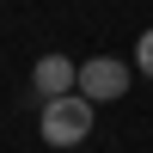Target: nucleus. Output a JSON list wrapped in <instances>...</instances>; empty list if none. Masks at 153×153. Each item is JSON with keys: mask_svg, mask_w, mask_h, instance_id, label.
Masks as SVG:
<instances>
[{"mask_svg": "<svg viewBox=\"0 0 153 153\" xmlns=\"http://www.w3.org/2000/svg\"><path fill=\"white\" fill-rule=\"evenodd\" d=\"M37 135L49 147H80L92 135V98L86 92H68V98H49L43 117H37Z\"/></svg>", "mask_w": 153, "mask_h": 153, "instance_id": "f257e3e1", "label": "nucleus"}, {"mask_svg": "<svg viewBox=\"0 0 153 153\" xmlns=\"http://www.w3.org/2000/svg\"><path fill=\"white\" fill-rule=\"evenodd\" d=\"M80 92L92 98V104H110V98L129 92V68H123V61H110V55H92V61L80 68Z\"/></svg>", "mask_w": 153, "mask_h": 153, "instance_id": "f03ea898", "label": "nucleus"}, {"mask_svg": "<svg viewBox=\"0 0 153 153\" xmlns=\"http://www.w3.org/2000/svg\"><path fill=\"white\" fill-rule=\"evenodd\" d=\"M74 86H80V68H74L68 55H43V61H37V74H31V92L43 98V104H49V98H68Z\"/></svg>", "mask_w": 153, "mask_h": 153, "instance_id": "7ed1b4c3", "label": "nucleus"}, {"mask_svg": "<svg viewBox=\"0 0 153 153\" xmlns=\"http://www.w3.org/2000/svg\"><path fill=\"white\" fill-rule=\"evenodd\" d=\"M135 68L153 80V31H141V43H135Z\"/></svg>", "mask_w": 153, "mask_h": 153, "instance_id": "20e7f679", "label": "nucleus"}]
</instances>
